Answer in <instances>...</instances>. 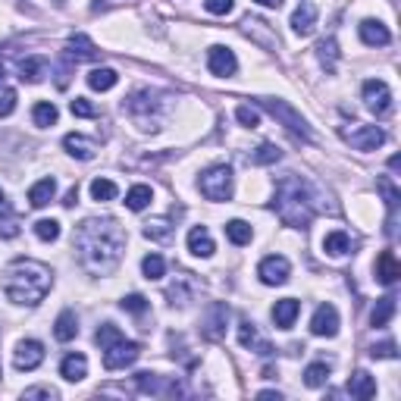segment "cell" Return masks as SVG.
<instances>
[{
	"mask_svg": "<svg viewBox=\"0 0 401 401\" xmlns=\"http://www.w3.org/2000/svg\"><path fill=\"white\" fill-rule=\"evenodd\" d=\"M207 66H210L213 75H219V79H229V75H235L238 60H235V54H232L229 47H223V44H213V47L207 50Z\"/></svg>",
	"mask_w": 401,
	"mask_h": 401,
	"instance_id": "obj_10",
	"label": "cell"
},
{
	"mask_svg": "<svg viewBox=\"0 0 401 401\" xmlns=\"http://www.w3.org/2000/svg\"><path fill=\"white\" fill-rule=\"evenodd\" d=\"M63 148H66L72 157H79V160H91L94 157V141L85 135H79V132H69V135L63 138Z\"/></svg>",
	"mask_w": 401,
	"mask_h": 401,
	"instance_id": "obj_23",
	"label": "cell"
},
{
	"mask_svg": "<svg viewBox=\"0 0 401 401\" xmlns=\"http://www.w3.org/2000/svg\"><path fill=\"white\" fill-rule=\"evenodd\" d=\"M313 25H317V6H313V3H301L298 10L292 13V29H294V35L307 38V35L313 31Z\"/></svg>",
	"mask_w": 401,
	"mask_h": 401,
	"instance_id": "obj_18",
	"label": "cell"
},
{
	"mask_svg": "<svg viewBox=\"0 0 401 401\" xmlns=\"http://www.w3.org/2000/svg\"><path fill=\"white\" fill-rule=\"evenodd\" d=\"M204 6L213 16H229V13L235 10V0H204Z\"/></svg>",
	"mask_w": 401,
	"mask_h": 401,
	"instance_id": "obj_46",
	"label": "cell"
},
{
	"mask_svg": "<svg viewBox=\"0 0 401 401\" xmlns=\"http://www.w3.org/2000/svg\"><path fill=\"white\" fill-rule=\"evenodd\" d=\"M276 213L285 226H294V229H307L310 219L317 217L320 204H317V194H313L310 182H304L301 175L288 173L276 182V200H273Z\"/></svg>",
	"mask_w": 401,
	"mask_h": 401,
	"instance_id": "obj_2",
	"label": "cell"
},
{
	"mask_svg": "<svg viewBox=\"0 0 401 401\" xmlns=\"http://www.w3.org/2000/svg\"><path fill=\"white\" fill-rule=\"evenodd\" d=\"M401 276V263L398 257H395V251H382L379 257H376V279L382 282V285H392V282H398Z\"/></svg>",
	"mask_w": 401,
	"mask_h": 401,
	"instance_id": "obj_15",
	"label": "cell"
},
{
	"mask_svg": "<svg viewBox=\"0 0 401 401\" xmlns=\"http://www.w3.org/2000/svg\"><path fill=\"white\" fill-rule=\"evenodd\" d=\"M388 169H395V173H398V169H401V157H398V154H395V157H388Z\"/></svg>",
	"mask_w": 401,
	"mask_h": 401,
	"instance_id": "obj_53",
	"label": "cell"
},
{
	"mask_svg": "<svg viewBox=\"0 0 401 401\" xmlns=\"http://www.w3.org/2000/svg\"><path fill=\"white\" fill-rule=\"evenodd\" d=\"M188 251H191L194 257H210L213 251V238H210V232L204 229V226H194L191 232H188Z\"/></svg>",
	"mask_w": 401,
	"mask_h": 401,
	"instance_id": "obj_21",
	"label": "cell"
},
{
	"mask_svg": "<svg viewBox=\"0 0 401 401\" xmlns=\"http://www.w3.org/2000/svg\"><path fill=\"white\" fill-rule=\"evenodd\" d=\"M198 185H200V194H204L207 200H229L232 198V169L226 166V163L204 169Z\"/></svg>",
	"mask_w": 401,
	"mask_h": 401,
	"instance_id": "obj_4",
	"label": "cell"
},
{
	"mask_svg": "<svg viewBox=\"0 0 401 401\" xmlns=\"http://www.w3.org/2000/svg\"><path fill=\"white\" fill-rule=\"evenodd\" d=\"M81 267L91 276H110L125 251V229L116 219H85L72 238Z\"/></svg>",
	"mask_w": 401,
	"mask_h": 401,
	"instance_id": "obj_1",
	"label": "cell"
},
{
	"mask_svg": "<svg viewBox=\"0 0 401 401\" xmlns=\"http://www.w3.org/2000/svg\"><path fill=\"white\" fill-rule=\"evenodd\" d=\"M3 75H6V69H3V66H0V81H3Z\"/></svg>",
	"mask_w": 401,
	"mask_h": 401,
	"instance_id": "obj_55",
	"label": "cell"
},
{
	"mask_svg": "<svg viewBox=\"0 0 401 401\" xmlns=\"http://www.w3.org/2000/svg\"><path fill=\"white\" fill-rule=\"evenodd\" d=\"M257 104L263 107V110L269 113V116H276L282 125H285L288 132H294V135H301V138H310V129H307V123L301 119V113L298 110H292V107L285 104V100H276V97H263V100H257Z\"/></svg>",
	"mask_w": 401,
	"mask_h": 401,
	"instance_id": "obj_5",
	"label": "cell"
},
{
	"mask_svg": "<svg viewBox=\"0 0 401 401\" xmlns=\"http://www.w3.org/2000/svg\"><path fill=\"white\" fill-rule=\"evenodd\" d=\"M119 338H125V336H123V332H119V329H116V326H113V323H104V326H97V332H94V342L100 345V351H104V348H110V345H116Z\"/></svg>",
	"mask_w": 401,
	"mask_h": 401,
	"instance_id": "obj_39",
	"label": "cell"
},
{
	"mask_svg": "<svg viewBox=\"0 0 401 401\" xmlns=\"http://www.w3.org/2000/svg\"><path fill=\"white\" fill-rule=\"evenodd\" d=\"M342 138L354 150H376L382 141H386V132H382L379 125H361V123H354L351 129H342Z\"/></svg>",
	"mask_w": 401,
	"mask_h": 401,
	"instance_id": "obj_6",
	"label": "cell"
},
{
	"mask_svg": "<svg viewBox=\"0 0 401 401\" xmlns=\"http://www.w3.org/2000/svg\"><path fill=\"white\" fill-rule=\"evenodd\" d=\"M135 382H138V388L148 395H179L182 392L179 382H163V376H157V373H138Z\"/></svg>",
	"mask_w": 401,
	"mask_h": 401,
	"instance_id": "obj_14",
	"label": "cell"
},
{
	"mask_svg": "<svg viewBox=\"0 0 401 401\" xmlns=\"http://www.w3.org/2000/svg\"><path fill=\"white\" fill-rule=\"evenodd\" d=\"M398 351H395V342H379L370 348V357H379V361H386V357H395Z\"/></svg>",
	"mask_w": 401,
	"mask_h": 401,
	"instance_id": "obj_49",
	"label": "cell"
},
{
	"mask_svg": "<svg viewBox=\"0 0 401 401\" xmlns=\"http://www.w3.org/2000/svg\"><path fill=\"white\" fill-rule=\"evenodd\" d=\"M54 194H56V182L54 179H41V182H35V185H31L29 204L41 210V207H47L50 200H54Z\"/></svg>",
	"mask_w": 401,
	"mask_h": 401,
	"instance_id": "obj_25",
	"label": "cell"
},
{
	"mask_svg": "<svg viewBox=\"0 0 401 401\" xmlns=\"http://www.w3.org/2000/svg\"><path fill=\"white\" fill-rule=\"evenodd\" d=\"M138 354H141V345L119 338L116 345L104 348V367L107 370H125V367H132V363L138 361Z\"/></svg>",
	"mask_w": 401,
	"mask_h": 401,
	"instance_id": "obj_7",
	"label": "cell"
},
{
	"mask_svg": "<svg viewBox=\"0 0 401 401\" xmlns=\"http://www.w3.org/2000/svg\"><path fill=\"white\" fill-rule=\"evenodd\" d=\"M19 72H22V81H29V85H38V81L47 75V60H44V56H29V60H22Z\"/></svg>",
	"mask_w": 401,
	"mask_h": 401,
	"instance_id": "obj_30",
	"label": "cell"
},
{
	"mask_svg": "<svg viewBox=\"0 0 401 401\" xmlns=\"http://www.w3.org/2000/svg\"><path fill=\"white\" fill-rule=\"evenodd\" d=\"M169 232H173L169 219H150V223H144V238H150V242H166Z\"/></svg>",
	"mask_w": 401,
	"mask_h": 401,
	"instance_id": "obj_38",
	"label": "cell"
},
{
	"mask_svg": "<svg viewBox=\"0 0 401 401\" xmlns=\"http://www.w3.org/2000/svg\"><path fill=\"white\" fill-rule=\"evenodd\" d=\"M66 54L72 56L75 63H79V60H94V56H97V47H94V41L88 35H72V38H69V44H66Z\"/></svg>",
	"mask_w": 401,
	"mask_h": 401,
	"instance_id": "obj_24",
	"label": "cell"
},
{
	"mask_svg": "<svg viewBox=\"0 0 401 401\" xmlns=\"http://www.w3.org/2000/svg\"><path fill=\"white\" fill-rule=\"evenodd\" d=\"M282 157V150L276 148V144H269V141H263L260 148L251 154V163H257V166H269V163H276Z\"/></svg>",
	"mask_w": 401,
	"mask_h": 401,
	"instance_id": "obj_37",
	"label": "cell"
},
{
	"mask_svg": "<svg viewBox=\"0 0 401 401\" xmlns=\"http://www.w3.org/2000/svg\"><path fill=\"white\" fill-rule=\"evenodd\" d=\"M69 110H72V116H85V119L97 116V110H94V104H91V100H85V97H75V100H69Z\"/></svg>",
	"mask_w": 401,
	"mask_h": 401,
	"instance_id": "obj_44",
	"label": "cell"
},
{
	"mask_svg": "<svg viewBox=\"0 0 401 401\" xmlns=\"http://www.w3.org/2000/svg\"><path fill=\"white\" fill-rule=\"evenodd\" d=\"M238 342L244 345V348H254L257 345V354H273V348H269L267 342H260V338H257V329H254V323H248V320H242V323H238Z\"/></svg>",
	"mask_w": 401,
	"mask_h": 401,
	"instance_id": "obj_27",
	"label": "cell"
},
{
	"mask_svg": "<svg viewBox=\"0 0 401 401\" xmlns=\"http://www.w3.org/2000/svg\"><path fill=\"white\" fill-rule=\"evenodd\" d=\"M41 361H44V345L41 342L25 338V342L16 345V357H13L16 370H35V367H41Z\"/></svg>",
	"mask_w": 401,
	"mask_h": 401,
	"instance_id": "obj_12",
	"label": "cell"
},
{
	"mask_svg": "<svg viewBox=\"0 0 401 401\" xmlns=\"http://www.w3.org/2000/svg\"><path fill=\"white\" fill-rule=\"evenodd\" d=\"M251 235H254V232H251V226L244 223V219H229V223H226V238H229L232 244H248Z\"/></svg>",
	"mask_w": 401,
	"mask_h": 401,
	"instance_id": "obj_34",
	"label": "cell"
},
{
	"mask_svg": "<svg viewBox=\"0 0 401 401\" xmlns=\"http://www.w3.org/2000/svg\"><path fill=\"white\" fill-rule=\"evenodd\" d=\"M288 273H292V263L279 254L263 257L260 267H257V276H260L263 285H282V282H288Z\"/></svg>",
	"mask_w": 401,
	"mask_h": 401,
	"instance_id": "obj_9",
	"label": "cell"
},
{
	"mask_svg": "<svg viewBox=\"0 0 401 401\" xmlns=\"http://www.w3.org/2000/svg\"><path fill=\"white\" fill-rule=\"evenodd\" d=\"M3 292L13 304H41L50 292V269L38 260H13L3 273Z\"/></svg>",
	"mask_w": 401,
	"mask_h": 401,
	"instance_id": "obj_3",
	"label": "cell"
},
{
	"mask_svg": "<svg viewBox=\"0 0 401 401\" xmlns=\"http://www.w3.org/2000/svg\"><path fill=\"white\" fill-rule=\"evenodd\" d=\"M54 336L60 338V342H72L75 336H79V320H75L72 310H63L60 317H56L54 323Z\"/></svg>",
	"mask_w": 401,
	"mask_h": 401,
	"instance_id": "obj_29",
	"label": "cell"
},
{
	"mask_svg": "<svg viewBox=\"0 0 401 401\" xmlns=\"http://www.w3.org/2000/svg\"><path fill=\"white\" fill-rule=\"evenodd\" d=\"M35 235L41 238V242H56V238H60V223H56V219H38Z\"/></svg>",
	"mask_w": 401,
	"mask_h": 401,
	"instance_id": "obj_42",
	"label": "cell"
},
{
	"mask_svg": "<svg viewBox=\"0 0 401 401\" xmlns=\"http://www.w3.org/2000/svg\"><path fill=\"white\" fill-rule=\"evenodd\" d=\"M317 56L320 63L326 66V72H336V60H338V44L332 41V38H323V41L317 44Z\"/></svg>",
	"mask_w": 401,
	"mask_h": 401,
	"instance_id": "obj_33",
	"label": "cell"
},
{
	"mask_svg": "<svg viewBox=\"0 0 401 401\" xmlns=\"http://www.w3.org/2000/svg\"><path fill=\"white\" fill-rule=\"evenodd\" d=\"M235 116H238V123H242V125H248V129H254V125L260 123V116H257V110H254V107H248V104H242V107H238V110H235Z\"/></svg>",
	"mask_w": 401,
	"mask_h": 401,
	"instance_id": "obj_47",
	"label": "cell"
},
{
	"mask_svg": "<svg viewBox=\"0 0 401 401\" xmlns=\"http://www.w3.org/2000/svg\"><path fill=\"white\" fill-rule=\"evenodd\" d=\"M13 110H16V91H13V88H3V91H0V119L10 116Z\"/></svg>",
	"mask_w": 401,
	"mask_h": 401,
	"instance_id": "obj_48",
	"label": "cell"
},
{
	"mask_svg": "<svg viewBox=\"0 0 401 401\" xmlns=\"http://www.w3.org/2000/svg\"><path fill=\"white\" fill-rule=\"evenodd\" d=\"M75 200H79V188H69V191H66V198H63V207H75Z\"/></svg>",
	"mask_w": 401,
	"mask_h": 401,
	"instance_id": "obj_51",
	"label": "cell"
},
{
	"mask_svg": "<svg viewBox=\"0 0 401 401\" xmlns=\"http://www.w3.org/2000/svg\"><path fill=\"white\" fill-rule=\"evenodd\" d=\"M254 3L267 6V10H279V6H282V0H254Z\"/></svg>",
	"mask_w": 401,
	"mask_h": 401,
	"instance_id": "obj_52",
	"label": "cell"
},
{
	"mask_svg": "<svg viewBox=\"0 0 401 401\" xmlns=\"http://www.w3.org/2000/svg\"><path fill=\"white\" fill-rule=\"evenodd\" d=\"M395 317V298L392 294H382L379 301H376V307L370 310V326H376V329H382V326H388V320Z\"/></svg>",
	"mask_w": 401,
	"mask_h": 401,
	"instance_id": "obj_26",
	"label": "cell"
},
{
	"mask_svg": "<svg viewBox=\"0 0 401 401\" xmlns=\"http://www.w3.org/2000/svg\"><path fill=\"white\" fill-rule=\"evenodd\" d=\"M260 398H276V401H279L282 395H279V392H269V388H267V392H260Z\"/></svg>",
	"mask_w": 401,
	"mask_h": 401,
	"instance_id": "obj_54",
	"label": "cell"
},
{
	"mask_svg": "<svg viewBox=\"0 0 401 401\" xmlns=\"http://www.w3.org/2000/svg\"><path fill=\"white\" fill-rule=\"evenodd\" d=\"M116 81H119V75H116V69H110V66H100V69L88 72V88H91V91H110Z\"/></svg>",
	"mask_w": 401,
	"mask_h": 401,
	"instance_id": "obj_28",
	"label": "cell"
},
{
	"mask_svg": "<svg viewBox=\"0 0 401 401\" xmlns=\"http://www.w3.org/2000/svg\"><path fill=\"white\" fill-rule=\"evenodd\" d=\"M363 104H367L370 113H376V116H386V113L392 110V91H388L386 81H382V79L363 81Z\"/></svg>",
	"mask_w": 401,
	"mask_h": 401,
	"instance_id": "obj_8",
	"label": "cell"
},
{
	"mask_svg": "<svg viewBox=\"0 0 401 401\" xmlns=\"http://www.w3.org/2000/svg\"><path fill=\"white\" fill-rule=\"evenodd\" d=\"M31 119H35V125L47 129V125H54L56 119H60V110H56L50 100H41V104H35V110H31Z\"/></svg>",
	"mask_w": 401,
	"mask_h": 401,
	"instance_id": "obj_32",
	"label": "cell"
},
{
	"mask_svg": "<svg viewBox=\"0 0 401 401\" xmlns=\"http://www.w3.org/2000/svg\"><path fill=\"white\" fill-rule=\"evenodd\" d=\"M141 269H144V276H148V279H163V273H166V263H163L160 254H148L141 260Z\"/></svg>",
	"mask_w": 401,
	"mask_h": 401,
	"instance_id": "obj_41",
	"label": "cell"
},
{
	"mask_svg": "<svg viewBox=\"0 0 401 401\" xmlns=\"http://www.w3.org/2000/svg\"><path fill=\"white\" fill-rule=\"evenodd\" d=\"M125 110L132 113V116L141 123V129H148V123H150V113H157L160 110V100L154 97L150 91H135L129 100H125Z\"/></svg>",
	"mask_w": 401,
	"mask_h": 401,
	"instance_id": "obj_11",
	"label": "cell"
},
{
	"mask_svg": "<svg viewBox=\"0 0 401 401\" xmlns=\"http://www.w3.org/2000/svg\"><path fill=\"white\" fill-rule=\"evenodd\" d=\"M310 332L313 336H326L332 338L338 332V310L332 304H320L313 310V320H310Z\"/></svg>",
	"mask_w": 401,
	"mask_h": 401,
	"instance_id": "obj_13",
	"label": "cell"
},
{
	"mask_svg": "<svg viewBox=\"0 0 401 401\" xmlns=\"http://www.w3.org/2000/svg\"><path fill=\"white\" fill-rule=\"evenodd\" d=\"M323 251L329 257H345L351 251V238H348V232H342V229H336V232H329V235L323 238Z\"/></svg>",
	"mask_w": 401,
	"mask_h": 401,
	"instance_id": "obj_31",
	"label": "cell"
},
{
	"mask_svg": "<svg viewBox=\"0 0 401 401\" xmlns=\"http://www.w3.org/2000/svg\"><path fill=\"white\" fill-rule=\"evenodd\" d=\"M22 398H56V392H54V388H47V386H38V388H25V395H22Z\"/></svg>",
	"mask_w": 401,
	"mask_h": 401,
	"instance_id": "obj_50",
	"label": "cell"
},
{
	"mask_svg": "<svg viewBox=\"0 0 401 401\" xmlns=\"http://www.w3.org/2000/svg\"><path fill=\"white\" fill-rule=\"evenodd\" d=\"M326 379H329V363L317 361V363H310V367L304 370V382H307V386H310V388L326 386Z\"/></svg>",
	"mask_w": 401,
	"mask_h": 401,
	"instance_id": "obj_36",
	"label": "cell"
},
{
	"mask_svg": "<svg viewBox=\"0 0 401 401\" xmlns=\"http://www.w3.org/2000/svg\"><path fill=\"white\" fill-rule=\"evenodd\" d=\"M0 376H3V370H0Z\"/></svg>",
	"mask_w": 401,
	"mask_h": 401,
	"instance_id": "obj_57",
	"label": "cell"
},
{
	"mask_svg": "<svg viewBox=\"0 0 401 401\" xmlns=\"http://www.w3.org/2000/svg\"><path fill=\"white\" fill-rule=\"evenodd\" d=\"M60 376L66 382H79L88 376V357L85 354H66L60 363Z\"/></svg>",
	"mask_w": 401,
	"mask_h": 401,
	"instance_id": "obj_19",
	"label": "cell"
},
{
	"mask_svg": "<svg viewBox=\"0 0 401 401\" xmlns=\"http://www.w3.org/2000/svg\"><path fill=\"white\" fill-rule=\"evenodd\" d=\"M19 235V219L13 213H3L0 217V238H16Z\"/></svg>",
	"mask_w": 401,
	"mask_h": 401,
	"instance_id": "obj_45",
	"label": "cell"
},
{
	"mask_svg": "<svg viewBox=\"0 0 401 401\" xmlns=\"http://www.w3.org/2000/svg\"><path fill=\"white\" fill-rule=\"evenodd\" d=\"M119 307L129 313H144L148 310V298H144V294H125V298L119 301Z\"/></svg>",
	"mask_w": 401,
	"mask_h": 401,
	"instance_id": "obj_43",
	"label": "cell"
},
{
	"mask_svg": "<svg viewBox=\"0 0 401 401\" xmlns=\"http://www.w3.org/2000/svg\"><path fill=\"white\" fill-rule=\"evenodd\" d=\"M298 313H301V301L282 298V301H276V307H273V323L279 326V329H292Z\"/></svg>",
	"mask_w": 401,
	"mask_h": 401,
	"instance_id": "obj_17",
	"label": "cell"
},
{
	"mask_svg": "<svg viewBox=\"0 0 401 401\" xmlns=\"http://www.w3.org/2000/svg\"><path fill=\"white\" fill-rule=\"evenodd\" d=\"M116 194H119L116 182H110V179H94L91 182V198L94 200H113Z\"/></svg>",
	"mask_w": 401,
	"mask_h": 401,
	"instance_id": "obj_40",
	"label": "cell"
},
{
	"mask_svg": "<svg viewBox=\"0 0 401 401\" xmlns=\"http://www.w3.org/2000/svg\"><path fill=\"white\" fill-rule=\"evenodd\" d=\"M226 317H229V307H226V304H213L210 313H207V320H204V336L207 338H223Z\"/></svg>",
	"mask_w": 401,
	"mask_h": 401,
	"instance_id": "obj_20",
	"label": "cell"
},
{
	"mask_svg": "<svg viewBox=\"0 0 401 401\" xmlns=\"http://www.w3.org/2000/svg\"><path fill=\"white\" fill-rule=\"evenodd\" d=\"M348 392H351V398H361V401L373 398V395H376V379L370 373H363V370H357V373L348 379Z\"/></svg>",
	"mask_w": 401,
	"mask_h": 401,
	"instance_id": "obj_22",
	"label": "cell"
},
{
	"mask_svg": "<svg viewBox=\"0 0 401 401\" xmlns=\"http://www.w3.org/2000/svg\"><path fill=\"white\" fill-rule=\"evenodd\" d=\"M150 198H154L150 185H135V188H129V194H125V207H129V210H144V207L150 204Z\"/></svg>",
	"mask_w": 401,
	"mask_h": 401,
	"instance_id": "obj_35",
	"label": "cell"
},
{
	"mask_svg": "<svg viewBox=\"0 0 401 401\" xmlns=\"http://www.w3.org/2000/svg\"><path fill=\"white\" fill-rule=\"evenodd\" d=\"M3 200H6V198H3V191H0V207H3Z\"/></svg>",
	"mask_w": 401,
	"mask_h": 401,
	"instance_id": "obj_56",
	"label": "cell"
},
{
	"mask_svg": "<svg viewBox=\"0 0 401 401\" xmlns=\"http://www.w3.org/2000/svg\"><path fill=\"white\" fill-rule=\"evenodd\" d=\"M361 41L370 44V47H386V44L392 41V35H388V29L379 22V19H363L361 22Z\"/></svg>",
	"mask_w": 401,
	"mask_h": 401,
	"instance_id": "obj_16",
	"label": "cell"
}]
</instances>
